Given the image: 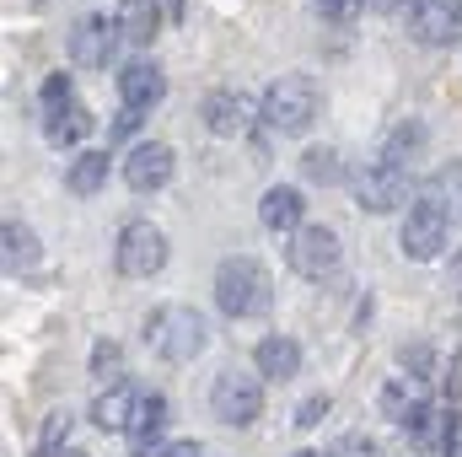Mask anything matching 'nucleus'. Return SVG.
<instances>
[{"instance_id":"f257e3e1","label":"nucleus","mask_w":462,"mask_h":457,"mask_svg":"<svg viewBox=\"0 0 462 457\" xmlns=\"http://www.w3.org/2000/svg\"><path fill=\"white\" fill-rule=\"evenodd\" d=\"M216 307H221L226 318H263V312L274 307V280H269V269H263L258 258H247V253L226 258V264L216 269Z\"/></svg>"},{"instance_id":"f03ea898","label":"nucleus","mask_w":462,"mask_h":457,"mask_svg":"<svg viewBox=\"0 0 462 457\" xmlns=\"http://www.w3.org/2000/svg\"><path fill=\"white\" fill-rule=\"evenodd\" d=\"M145 344H151L167 366H189V360L210 344V323H205V312H194V307H156V312L145 318Z\"/></svg>"},{"instance_id":"7ed1b4c3","label":"nucleus","mask_w":462,"mask_h":457,"mask_svg":"<svg viewBox=\"0 0 462 457\" xmlns=\"http://www.w3.org/2000/svg\"><path fill=\"white\" fill-rule=\"evenodd\" d=\"M318 108H323V92H318L312 76H280V81L263 92L258 118H263L274 135H307L312 118H318Z\"/></svg>"},{"instance_id":"20e7f679","label":"nucleus","mask_w":462,"mask_h":457,"mask_svg":"<svg viewBox=\"0 0 462 457\" xmlns=\"http://www.w3.org/2000/svg\"><path fill=\"white\" fill-rule=\"evenodd\" d=\"M210 409H216L221 425L247 431V425L263 415V377H258V371H242V366H226V371L210 382Z\"/></svg>"},{"instance_id":"39448f33","label":"nucleus","mask_w":462,"mask_h":457,"mask_svg":"<svg viewBox=\"0 0 462 457\" xmlns=\"http://www.w3.org/2000/svg\"><path fill=\"white\" fill-rule=\"evenodd\" d=\"M114 264H118V275H129V280H151L167 264V231L151 227V221H129L114 242Z\"/></svg>"},{"instance_id":"423d86ee","label":"nucleus","mask_w":462,"mask_h":457,"mask_svg":"<svg viewBox=\"0 0 462 457\" xmlns=\"http://www.w3.org/2000/svg\"><path fill=\"white\" fill-rule=\"evenodd\" d=\"M349 189H355V205L365 216H387V210H398L409 200V173L403 167H387V162H365Z\"/></svg>"},{"instance_id":"0eeeda50","label":"nucleus","mask_w":462,"mask_h":457,"mask_svg":"<svg viewBox=\"0 0 462 457\" xmlns=\"http://www.w3.org/2000/svg\"><path fill=\"white\" fill-rule=\"evenodd\" d=\"M285 264L301 275V280H328L339 269V231L334 227H301L285 247Z\"/></svg>"},{"instance_id":"6e6552de","label":"nucleus","mask_w":462,"mask_h":457,"mask_svg":"<svg viewBox=\"0 0 462 457\" xmlns=\"http://www.w3.org/2000/svg\"><path fill=\"white\" fill-rule=\"evenodd\" d=\"M447 237H452V221H447V216H441L430 200H420V205L403 216L398 247H403V258H414V264H430V258H441Z\"/></svg>"},{"instance_id":"1a4fd4ad","label":"nucleus","mask_w":462,"mask_h":457,"mask_svg":"<svg viewBox=\"0 0 462 457\" xmlns=\"http://www.w3.org/2000/svg\"><path fill=\"white\" fill-rule=\"evenodd\" d=\"M114 43H118V22H108L103 11L76 16V27H70V60L81 70H103L114 60Z\"/></svg>"},{"instance_id":"9d476101","label":"nucleus","mask_w":462,"mask_h":457,"mask_svg":"<svg viewBox=\"0 0 462 457\" xmlns=\"http://www.w3.org/2000/svg\"><path fill=\"white\" fill-rule=\"evenodd\" d=\"M403 22H409V38H414V43L441 49V43H452L462 33V5L457 0H414Z\"/></svg>"},{"instance_id":"9b49d317","label":"nucleus","mask_w":462,"mask_h":457,"mask_svg":"<svg viewBox=\"0 0 462 457\" xmlns=\"http://www.w3.org/2000/svg\"><path fill=\"white\" fill-rule=\"evenodd\" d=\"M172 167H178L172 145H162V140H140V145L124 156V183H129L134 194H156V189L172 183Z\"/></svg>"},{"instance_id":"f8f14e48","label":"nucleus","mask_w":462,"mask_h":457,"mask_svg":"<svg viewBox=\"0 0 462 457\" xmlns=\"http://www.w3.org/2000/svg\"><path fill=\"white\" fill-rule=\"evenodd\" d=\"M118 98H124L129 114H151V108L167 98V76H162V65H156V60H129V65L118 70Z\"/></svg>"},{"instance_id":"ddd939ff","label":"nucleus","mask_w":462,"mask_h":457,"mask_svg":"<svg viewBox=\"0 0 462 457\" xmlns=\"http://www.w3.org/2000/svg\"><path fill=\"white\" fill-rule=\"evenodd\" d=\"M162 431H167V398L162 393H140V404H134V420H129V452L134 457H156L162 447Z\"/></svg>"},{"instance_id":"4468645a","label":"nucleus","mask_w":462,"mask_h":457,"mask_svg":"<svg viewBox=\"0 0 462 457\" xmlns=\"http://www.w3.org/2000/svg\"><path fill=\"white\" fill-rule=\"evenodd\" d=\"M452 415H457V409H447V415H441L436 404H425V398H420V404L398 420V431L409 436V447L436 452V447H447V436H452Z\"/></svg>"},{"instance_id":"2eb2a0df","label":"nucleus","mask_w":462,"mask_h":457,"mask_svg":"<svg viewBox=\"0 0 462 457\" xmlns=\"http://www.w3.org/2000/svg\"><path fill=\"white\" fill-rule=\"evenodd\" d=\"M199 118H205V129L221 135V140H236V135L253 129V108H247V98H236V92H210V98L199 103Z\"/></svg>"},{"instance_id":"dca6fc26","label":"nucleus","mask_w":462,"mask_h":457,"mask_svg":"<svg viewBox=\"0 0 462 457\" xmlns=\"http://www.w3.org/2000/svg\"><path fill=\"white\" fill-rule=\"evenodd\" d=\"M301 216H307V200H301V189L296 183H274V189H263V200H258V221L269 231H301Z\"/></svg>"},{"instance_id":"f3484780","label":"nucleus","mask_w":462,"mask_h":457,"mask_svg":"<svg viewBox=\"0 0 462 457\" xmlns=\"http://www.w3.org/2000/svg\"><path fill=\"white\" fill-rule=\"evenodd\" d=\"M253 371H258L263 382H291V377L301 371V344L291 340V334L258 340V350H253Z\"/></svg>"},{"instance_id":"a211bd4d","label":"nucleus","mask_w":462,"mask_h":457,"mask_svg":"<svg viewBox=\"0 0 462 457\" xmlns=\"http://www.w3.org/2000/svg\"><path fill=\"white\" fill-rule=\"evenodd\" d=\"M118 38L124 43H151L162 33V0H118Z\"/></svg>"},{"instance_id":"6ab92c4d","label":"nucleus","mask_w":462,"mask_h":457,"mask_svg":"<svg viewBox=\"0 0 462 457\" xmlns=\"http://www.w3.org/2000/svg\"><path fill=\"white\" fill-rule=\"evenodd\" d=\"M134 404H140L134 382L103 387V393H97V404H92V425H97V431H129V420H134Z\"/></svg>"},{"instance_id":"aec40b11","label":"nucleus","mask_w":462,"mask_h":457,"mask_svg":"<svg viewBox=\"0 0 462 457\" xmlns=\"http://www.w3.org/2000/svg\"><path fill=\"white\" fill-rule=\"evenodd\" d=\"M425 200L452 221L462 227V162H447V167H436V178L425 183Z\"/></svg>"},{"instance_id":"412c9836","label":"nucleus","mask_w":462,"mask_h":457,"mask_svg":"<svg viewBox=\"0 0 462 457\" xmlns=\"http://www.w3.org/2000/svg\"><path fill=\"white\" fill-rule=\"evenodd\" d=\"M108 183V151H81L70 167H65V189L70 194H97Z\"/></svg>"},{"instance_id":"4be33fe9","label":"nucleus","mask_w":462,"mask_h":457,"mask_svg":"<svg viewBox=\"0 0 462 457\" xmlns=\"http://www.w3.org/2000/svg\"><path fill=\"white\" fill-rule=\"evenodd\" d=\"M420 145H425V124H414V118H409V124H398V129L382 140V156H376V162H387V167H403V173H409V162H414V151H420Z\"/></svg>"},{"instance_id":"5701e85b","label":"nucleus","mask_w":462,"mask_h":457,"mask_svg":"<svg viewBox=\"0 0 462 457\" xmlns=\"http://www.w3.org/2000/svg\"><path fill=\"white\" fill-rule=\"evenodd\" d=\"M0 242H5V269H32V264H38V231L32 227L5 221V227H0Z\"/></svg>"},{"instance_id":"b1692460","label":"nucleus","mask_w":462,"mask_h":457,"mask_svg":"<svg viewBox=\"0 0 462 457\" xmlns=\"http://www.w3.org/2000/svg\"><path fill=\"white\" fill-rule=\"evenodd\" d=\"M38 108H43V124H54V118H65L70 108H76V87H70L65 70L43 76V87H38Z\"/></svg>"},{"instance_id":"393cba45","label":"nucleus","mask_w":462,"mask_h":457,"mask_svg":"<svg viewBox=\"0 0 462 457\" xmlns=\"http://www.w3.org/2000/svg\"><path fill=\"white\" fill-rule=\"evenodd\" d=\"M92 124H97V118H92L87 108H81V103H76V108H70L65 118L43 124V135H49V145H81V140L92 135Z\"/></svg>"},{"instance_id":"a878e982","label":"nucleus","mask_w":462,"mask_h":457,"mask_svg":"<svg viewBox=\"0 0 462 457\" xmlns=\"http://www.w3.org/2000/svg\"><path fill=\"white\" fill-rule=\"evenodd\" d=\"M301 173H307L312 183H323V189L345 178V167H339V151H334V145H312V151L301 156Z\"/></svg>"},{"instance_id":"bb28decb","label":"nucleus","mask_w":462,"mask_h":457,"mask_svg":"<svg viewBox=\"0 0 462 457\" xmlns=\"http://www.w3.org/2000/svg\"><path fill=\"white\" fill-rule=\"evenodd\" d=\"M92 377H97V382H108V387L124 382V344H118V340H97V344H92Z\"/></svg>"},{"instance_id":"cd10ccee","label":"nucleus","mask_w":462,"mask_h":457,"mask_svg":"<svg viewBox=\"0 0 462 457\" xmlns=\"http://www.w3.org/2000/svg\"><path fill=\"white\" fill-rule=\"evenodd\" d=\"M70 425H76V415H70V409H54V415L43 420V431H38V452H60V447H70Z\"/></svg>"},{"instance_id":"c85d7f7f","label":"nucleus","mask_w":462,"mask_h":457,"mask_svg":"<svg viewBox=\"0 0 462 457\" xmlns=\"http://www.w3.org/2000/svg\"><path fill=\"white\" fill-rule=\"evenodd\" d=\"M323 457H387V452H382V442H376V436H365V431H349V436H339V442H334Z\"/></svg>"},{"instance_id":"c756f323","label":"nucleus","mask_w":462,"mask_h":457,"mask_svg":"<svg viewBox=\"0 0 462 457\" xmlns=\"http://www.w3.org/2000/svg\"><path fill=\"white\" fill-rule=\"evenodd\" d=\"M398 366H403L414 382H425V377L436 371V355H430V344H403V350H398Z\"/></svg>"},{"instance_id":"7c9ffc66","label":"nucleus","mask_w":462,"mask_h":457,"mask_svg":"<svg viewBox=\"0 0 462 457\" xmlns=\"http://www.w3.org/2000/svg\"><path fill=\"white\" fill-rule=\"evenodd\" d=\"M312 5H318V16L334 22V27H349V22L365 11V0H312Z\"/></svg>"},{"instance_id":"2f4dec72","label":"nucleus","mask_w":462,"mask_h":457,"mask_svg":"<svg viewBox=\"0 0 462 457\" xmlns=\"http://www.w3.org/2000/svg\"><path fill=\"white\" fill-rule=\"evenodd\" d=\"M328 409H334V398H328V393H312V398H301L296 425H301V431H312V425H323V420H328Z\"/></svg>"},{"instance_id":"473e14b6","label":"nucleus","mask_w":462,"mask_h":457,"mask_svg":"<svg viewBox=\"0 0 462 457\" xmlns=\"http://www.w3.org/2000/svg\"><path fill=\"white\" fill-rule=\"evenodd\" d=\"M414 404H420V398H409V393H403V382H393V387L382 393V409H387V420H403Z\"/></svg>"},{"instance_id":"72a5a7b5","label":"nucleus","mask_w":462,"mask_h":457,"mask_svg":"<svg viewBox=\"0 0 462 457\" xmlns=\"http://www.w3.org/2000/svg\"><path fill=\"white\" fill-rule=\"evenodd\" d=\"M134 124H140V114H129V108H124V114L114 118V129H108V140H124V135H134Z\"/></svg>"},{"instance_id":"f704fd0d","label":"nucleus","mask_w":462,"mask_h":457,"mask_svg":"<svg viewBox=\"0 0 462 457\" xmlns=\"http://www.w3.org/2000/svg\"><path fill=\"white\" fill-rule=\"evenodd\" d=\"M156 457H205V447L199 442H172V447H162Z\"/></svg>"},{"instance_id":"c9c22d12","label":"nucleus","mask_w":462,"mask_h":457,"mask_svg":"<svg viewBox=\"0 0 462 457\" xmlns=\"http://www.w3.org/2000/svg\"><path fill=\"white\" fill-rule=\"evenodd\" d=\"M38 457H87L81 447H60V452H38Z\"/></svg>"},{"instance_id":"e433bc0d","label":"nucleus","mask_w":462,"mask_h":457,"mask_svg":"<svg viewBox=\"0 0 462 457\" xmlns=\"http://www.w3.org/2000/svg\"><path fill=\"white\" fill-rule=\"evenodd\" d=\"M296 457H318V452H296Z\"/></svg>"},{"instance_id":"4c0bfd02","label":"nucleus","mask_w":462,"mask_h":457,"mask_svg":"<svg viewBox=\"0 0 462 457\" xmlns=\"http://www.w3.org/2000/svg\"><path fill=\"white\" fill-rule=\"evenodd\" d=\"M32 5H49V0H32Z\"/></svg>"}]
</instances>
